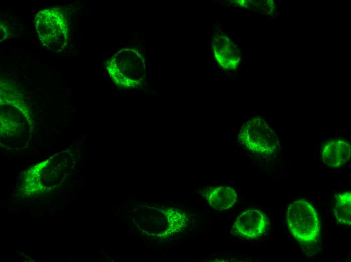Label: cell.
Instances as JSON below:
<instances>
[{
  "instance_id": "obj_1",
  "label": "cell",
  "mask_w": 351,
  "mask_h": 262,
  "mask_svg": "<svg viewBox=\"0 0 351 262\" xmlns=\"http://www.w3.org/2000/svg\"><path fill=\"white\" fill-rule=\"evenodd\" d=\"M286 221L291 235L300 242L311 243L319 238V219L315 209L307 200H297L289 205Z\"/></svg>"
},
{
  "instance_id": "obj_2",
  "label": "cell",
  "mask_w": 351,
  "mask_h": 262,
  "mask_svg": "<svg viewBox=\"0 0 351 262\" xmlns=\"http://www.w3.org/2000/svg\"><path fill=\"white\" fill-rule=\"evenodd\" d=\"M34 25L40 43L52 51L64 49L68 39L67 21L62 13L55 8L41 10L34 19Z\"/></svg>"
},
{
  "instance_id": "obj_3",
  "label": "cell",
  "mask_w": 351,
  "mask_h": 262,
  "mask_svg": "<svg viewBox=\"0 0 351 262\" xmlns=\"http://www.w3.org/2000/svg\"><path fill=\"white\" fill-rule=\"evenodd\" d=\"M239 141L250 151L258 154H274L279 147L278 137L261 117H255L244 123Z\"/></svg>"
},
{
  "instance_id": "obj_4",
  "label": "cell",
  "mask_w": 351,
  "mask_h": 262,
  "mask_svg": "<svg viewBox=\"0 0 351 262\" xmlns=\"http://www.w3.org/2000/svg\"><path fill=\"white\" fill-rule=\"evenodd\" d=\"M269 225V219L264 213L251 209L237 217L232 230L236 235L244 238L255 239L265 233Z\"/></svg>"
},
{
  "instance_id": "obj_5",
  "label": "cell",
  "mask_w": 351,
  "mask_h": 262,
  "mask_svg": "<svg viewBox=\"0 0 351 262\" xmlns=\"http://www.w3.org/2000/svg\"><path fill=\"white\" fill-rule=\"evenodd\" d=\"M212 48L219 66L227 70L237 67L241 57L240 51L234 42L221 31L214 33Z\"/></svg>"
},
{
  "instance_id": "obj_6",
  "label": "cell",
  "mask_w": 351,
  "mask_h": 262,
  "mask_svg": "<svg viewBox=\"0 0 351 262\" xmlns=\"http://www.w3.org/2000/svg\"><path fill=\"white\" fill-rule=\"evenodd\" d=\"M350 156L349 144L342 140H334L327 143L322 151L323 162L331 167H339L346 163Z\"/></svg>"
},
{
  "instance_id": "obj_7",
  "label": "cell",
  "mask_w": 351,
  "mask_h": 262,
  "mask_svg": "<svg viewBox=\"0 0 351 262\" xmlns=\"http://www.w3.org/2000/svg\"><path fill=\"white\" fill-rule=\"evenodd\" d=\"M207 195L209 205L217 210H225L231 207L237 200L235 190L227 186L212 188L207 192Z\"/></svg>"
},
{
  "instance_id": "obj_8",
  "label": "cell",
  "mask_w": 351,
  "mask_h": 262,
  "mask_svg": "<svg viewBox=\"0 0 351 262\" xmlns=\"http://www.w3.org/2000/svg\"><path fill=\"white\" fill-rule=\"evenodd\" d=\"M336 220L341 224H351V193L345 192L336 196L333 210Z\"/></svg>"
}]
</instances>
